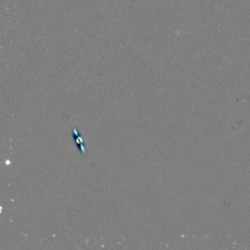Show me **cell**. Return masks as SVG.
<instances>
[{"instance_id":"6da1fadb","label":"cell","mask_w":250,"mask_h":250,"mask_svg":"<svg viewBox=\"0 0 250 250\" xmlns=\"http://www.w3.org/2000/svg\"><path fill=\"white\" fill-rule=\"evenodd\" d=\"M73 138H74V141H75V143H76V146H77L78 149H79L80 151H82L83 153H85L84 146H82V139L80 138L79 132H77L76 129H73Z\"/></svg>"}]
</instances>
